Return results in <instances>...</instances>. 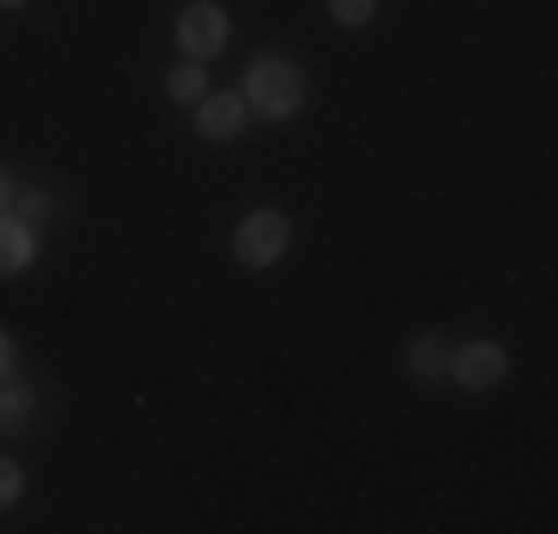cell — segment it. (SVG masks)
<instances>
[{"label": "cell", "mask_w": 558, "mask_h": 534, "mask_svg": "<svg viewBox=\"0 0 558 534\" xmlns=\"http://www.w3.org/2000/svg\"><path fill=\"white\" fill-rule=\"evenodd\" d=\"M244 107L262 113V119H274V125H286V119L303 107V72L286 60V53H262V60H250Z\"/></svg>", "instance_id": "6da1fadb"}, {"label": "cell", "mask_w": 558, "mask_h": 534, "mask_svg": "<svg viewBox=\"0 0 558 534\" xmlns=\"http://www.w3.org/2000/svg\"><path fill=\"white\" fill-rule=\"evenodd\" d=\"M291 250V220L279 208H250L244 220H238L232 232V256L238 267H250V274H268L274 262H286Z\"/></svg>", "instance_id": "7a4b0ae2"}, {"label": "cell", "mask_w": 558, "mask_h": 534, "mask_svg": "<svg viewBox=\"0 0 558 534\" xmlns=\"http://www.w3.org/2000/svg\"><path fill=\"white\" fill-rule=\"evenodd\" d=\"M172 36H179L184 60H215L232 43V19H226V7H215V0H191L179 12V24H172Z\"/></svg>", "instance_id": "3957f363"}, {"label": "cell", "mask_w": 558, "mask_h": 534, "mask_svg": "<svg viewBox=\"0 0 558 534\" xmlns=\"http://www.w3.org/2000/svg\"><path fill=\"white\" fill-rule=\"evenodd\" d=\"M505 368H511V356H505V344H494V339L458 344V351L446 356V374L463 386V392H494V386L505 380Z\"/></svg>", "instance_id": "277c9868"}, {"label": "cell", "mask_w": 558, "mask_h": 534, "mask_svg": "<svg viewBox=\"0 0 558 534\" xmlns=\"http://www.w3.org/2000/svg\"><path fill=\"white\" fill-rule=\"evenodd\" d=\"M244 125H250V107H244V96H203L196 101V137L203 143H238L244 137Z\"/></svg>", "instance_id": "5b68a950"}, {"label": "cell", "mask_w": 558, "mask_h": 534, "mask_svg": "<svg viewBox=\"0 0 558 534\" xmlns=\"http://www.w3.org/2000/svg\"><path fill=\"white\" fill-rule=\"evenodd\" d=\"M36 262V226L19 214H0V274H24Z\"/></svg>", "instance_id": "8992f818"}, {"label": "cell", "mask_w": 558, "mask_h": 534, "mask_svg": "<svg viewBox=\"0 0 558 534\" xmlns=\"http://www.w3.org/2000/svg\"><path fill=\"white\" fill-rule=\"evenodd\" d=\"M446 344L434 339V332H416V339H410V351H404V363H410V374H416V380H446Z\"/></svg>", "instance_id": "52a82bcc"}, {"label": "cell", "mask_w": 558, "mask_h": 534, "mask_svg": "<svg viewBox=\"0 0 558 534\" xmlns=\"http://www.w3.org/2000/svg\"><path fill=\"white\" fill-rule=\"evenodd\" d=\"M167 96L179 101V107H196L208 96V65L203 60H184V65H172V77H167Z\"/></svg>", "instance_id": "ba28073f"}, {"label": "cell", "mask_w": 558, "mask_h": 534, "mask_svg": "<svg viewBox=\"0 0 558 534\" xmlns=\"http://www.w3.org/2000/svg\"><path fill=\"white\" fill-rule=\"evenodd\" d=\"M327 12H333V24H344V31H363V24H375L380 0H327Z\"/></svg>", "instance_id": "9c48e42d"}, {"label": "cell", "mask_w": 558, "mask_h": 534, "mask_svg": "<svg viewBox=\"0 0 558 534\" xmlns=\"http://www.w3.org/2000/svg\"><path fill=\"white\" fill-rule=\"evenodd\" d=\"M36 410V398L24 392V386H7L0 380V427H12V422H24Z\"/></svg>", "instance_id": "30bf717a"}, {"label": "cell", "mask_w": 558, "mask_h": 534, "mask_svg": "<svg viewBox=\"0 0 558 534\" xmlns=\"http://www.w3.org/2000/svg\"><path fill=\"white\" fill-rule=\"evenodd\" d=\"M19 493H24V470L12 458H0V511H12V505H19Z\"/></svg>", "instance_id": "8fae6325"}, {"label": "cell", "mask_w": 558, "mask_h": 534, "mask_svg": "<svg viewBox=\"0 0 558 534\" xmlns=\"http://www.w3.org/2000/svg\"><path fill=\"white\" fill-rule=\"evenodd\" d=\"M7 374H12V339L0 332V380H7Z\"/></svg>", "instance_id": "7c38bea8"}, {"label": "cell", "mask_w": 558, "mask_h": 534, "mask_svg": "<svg viewBox=\"0 0 558 534\" xmlns=\"http://www.w3.org/2000/svg\"><path fill=\"white\" fill-rule=\"evenodd\" d=\"M12 208V179H7V167H0V214Z\"/></svg>", "instance_id": "4fadbf2b"}, {"label": "cell", "mask_w": 558, "mask_h": 534, "mask_svg": "<svg viewBox=\"0 0 558 534\" xmlns=\"http://www.w3.org/2000/svg\"><path fill=\"white\" fill-rule=\"evenodd\" d=\"M0 7H7V12H19V7H24V0H0Z\"/></svg>", "instance_id": "5bb4252c"}]
</instances>
